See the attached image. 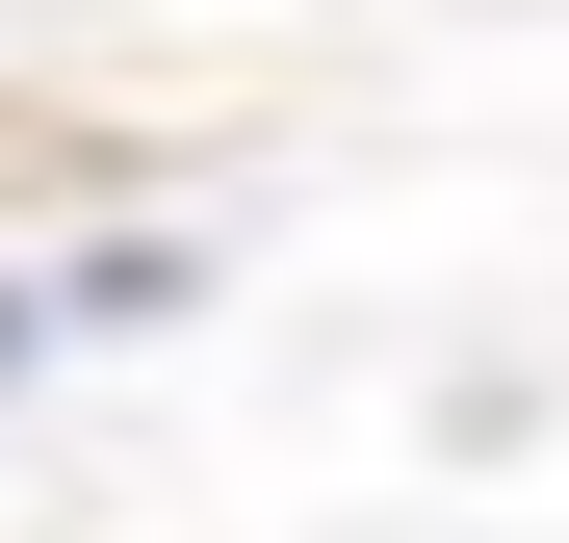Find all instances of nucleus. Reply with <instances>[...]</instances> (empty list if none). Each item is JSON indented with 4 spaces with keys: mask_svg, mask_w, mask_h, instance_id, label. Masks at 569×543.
Wrapping results in <instances>:
<instances>
[{
    "mask_svg": "<svg viewBox=\"0 0 569 543\" xmlns=\"http://www.w3.org/2000/svg\"><path fill=\"white\" fill-rule=\"evenodd\" d=\"M27 336H52V311H27V285H0V362H27Z\"/></svg>",
    "mask_w": 569,
    "mask_h": 543,
    "instance_id": "1",
    "label": "nucleus"
}]
</instances>
